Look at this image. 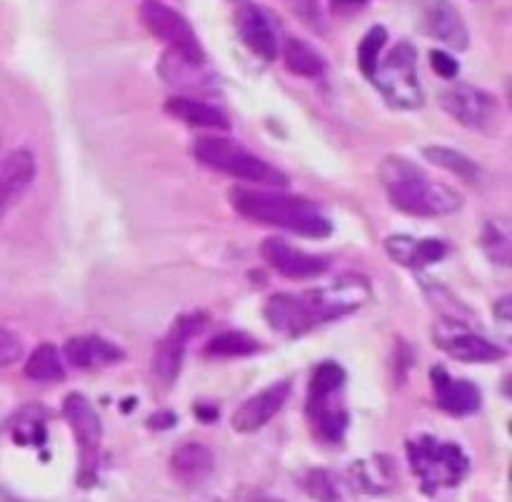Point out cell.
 Here are the masks:
<instances>
[{"label": "cell", "mask_w": 512, "mask_h": 502, "mask_svg": "<svg viewBox=\"0 0 512 502\" xmlns=\"http://www.w3.org/2000/svg\"><path fill=\"white\" fill-rule=\"evenodd\" d=\"M370 300V285L358 275H343L325 288L278 293L265 303L263 315L275 333L300 338L318 325L353 313Z\"/></svg>", "instance_id": "1"}, {"label": "cell", "mask_w": 512, "mask_h": 502, "mask_svg": "<svg viewBox=\"0 0 512 502\" xmlns=\"http://www.w3.org/2000/svg\"><path fill=\"white\" fill-rule=\"evenodd\" d=\"M380 183L388 200L400 213L415 218H440L463 208V198L455 188L433 180L423 168L403 155H388L380 165Z\"/></svg>", "instance_id": "2"}, {"label": "cell", "mask_w": 512, "mask_h": 502, "mask_svg": "<svg viewBox=\"0 0 512 502\" xmlns=\"http://www.w3.org/2000/svg\"><path fill=\"white\" fill-rule=\"evenodd\" d=\"M230 205L235 213L243 215L250 223L270 225V228L288 230L303 238H328L333 233V223L323 215V210L300 195L270 193V190L233 188Z\"/></svg>", "instance_id": "3"}, {"label": "cell", "mask_w": 512, "mask_h": 502, "mask_svg": "<svg viewBox=\"0 0 512 502\" xmlns=\"http://www.w3.org/2000/svg\"><path fill=\"white\" fill-rule=\"evenodd\" d=\"M345 390V370L338 363H323L315 368L313 378L308 385V403H305V415H308L310 433L320 443L338 445L348 430V410L343 403Z\"/></svg>", "instance_id": "4"}, {"label": "cell", "mask_w": 512, "mask_h": 502, "mask_svg": "<svg viewBox=\"0 0 512 502\" xmlns=\"http://www.w3.org/2000/svg\"><path fill=\"white\" fill-rule=\"evenodd\" d=\"M193 153L205 168L218 170L228 178L243 180V183L268 185V188H283L288 183V178L275 165L265 163L260 155L250 153L248 148L230 138H220V135L198 138Z\"/></svg>", "instance_id": "5"}, {"label": "cell", "mask_w": 512, "mask_h": 502, "mask_svg": "<svg viewBox=\"0 0 512 502\" xmlns=\"http://www.w3.org/2000/svg\"><path fill=\"white\" fill-rule=\"evenodd\" d=\"M408 460L428 495L458 488L470 468L460 445L438 440L433 435L408 440Z\"/></svg>", "instance_id": "6"}, {"label": "cell", "mask_w": 512, "mask_h": 502, "mask_svg": "<svg viewBox=\"0 0 512 502\" xmlns=\"http://www.w3.org/2000/svg\"><path fill=\"white\" fill-rule=\"evenodd\" d=\"M140 23L145 25L150 35L163 40L170 48V55L183 60L185 65L200 68L205 63V50L195 30L190 28V23L178 10L165 5L163 0H143V5H140Z\"/></svg>", "instance_id": "7"}, {"label": "cell", "mask_w": 512, "mask_h": 502, "mask_svg": "<svg viewBox=\"0 0 512 502\" xmlns=\"http://www.w3.org/2000/svg\"><path fill=\"white\" fill-rule=\"evenodd\" d=\"M388 105L400 110H413L423 105V88H420L418 70H415V48L400 40L393 53L378 65L373 78Z\"/></svg>", "instance_id": "8"}, {"label": "cell", "mask_w": 512, "mask_h": 502, "mask_svg": "<svg viewBox=\"0 0 512 502\" xmlns=\"http://www.w3.org/2000/svg\"><path fill=\"white\" fill-rule=\"evenodd\" d=\"M63 418L68 428L73 430L75 443H78L80 485H90L95 480V473H98L100 448H103V425H100V418L93 405H90V400L80 393L65 395Z\"/></svg>", "instance_id": "9"}, {"label": "cell", "mask_w": 512, "mask_h": 502, "mask_svg": "<svg viewBox=\"0 0 512 502\" xmlns=\"http://www.w3.org/2000/svg\"><path fill=\"white\" fill-rule=\"evenodd\" d=\"M440 105L450 118L458 120L465 128L480 130V133H490L498 128L500 123V103L495 95L485 93V90L475 88L468 83H455L440 95Z\"/></svg>", "instance_id": "10"}, {"label": "cell", "mask_w": 512, "mask_h": 502, "mask_svg": "<svg viewBox=\"0 0 512 502\" xmlns=\"http://www.w3.org/2000/svg\"><path fill=\"white\" fill-rule=\"evenodd\" d=\"M205 315L200 313H188L180 315L173 325H170L168 333L163 335V340L158 343L153 353V373L155 378L163 385H173L178 378L180 368H183L185 348H188L190 338L203 330Z\"/></svg>", "instance_id": "11"}, {"label": "cell", "mask_w": 512, "mask_h": 502, "mask_svg": "<svg viewBox=\"0 0 512 502\" xmlns=\"http://www.w3.org/2000/svg\"><path fill=\"white\" fill-rule=\"evenodd\" d=\"M233 18L245 48L258 55L260 60H265V63H273L278 58V33L270 23L268 13L260 5H255L253 0H235Z\"/></svg>", "instance_id": "12"}, {"label": "cell", "mask_w": 512, "mask_h": 502, "mask_svg": "<svg viewBox=\"0 0 512 502\" xmlns=\"http://www.w3.org/2000/svg\"><path fill=\"white\" fill-rule=\"evenodd\" d=\"M260 255H263V260L275 270V273H280L283 278L290 280L320 278V275L328 270V260L320 258V255L305 253V250L300 248H293V245L285 243L283 238L263 240Z\"/></svg>", "instance_id": "13"}, {"label": "cell", "mask_w": 512, "mask_h": 502, "mask_svg": "<svg viewBox=\"0 0 512 502\" xmlns=\"http://www.w3.org/2000/svg\"><path fill=\"white\" fill-rule=\"evenodd\" d=\"M420 28L425 30V35L453 50H465L470 43L465 18L450 0H425L420 8Z\"/></svg>", "instance_id": "14"}, {"label": "cell", "mask_w": 512, "mask_h": 502, "mask_svg": "<svg viewBox=\"0 0 512 502\" xmlns=\"http://www.w3.org/2000/svg\"><path fill=\"white\" fill-rule=\"evenodd\" d=\"M440 350L450 355L460 363H495V360L505 358V350L500 345L490 343L483 335L473 333L468 328H460V323H448L443 328L435 330Z\"/></svg>", "instance_id": "15"}, {"label": "cell", "mask_w": 512, "mask_h": 502, "mask_svg": "<svg viewBox=\"0 0 512 502\" xmlns=\"http://www.w3.org/2000/svg\"><path fill=\"white\" fill-rule=\"evenodd\" d=\"M288 398H290L288 380H280V383L268 385V388L260 390L258 395L248 398L238 410H235L230 425H233V430H238V433L243 435L255 433V430L265 428V425H268L270 420L283 410V405L288 403Z\"/></svg>", "instance_id": "16"}, {"label": "cell", "mask_w": 512, "mask_h": 502, "mask_svg": "<svg viewBox=\"0 0 512 502\" xmlns=\"http://www.w3.org/2000/svg\"><path fill=\"white\" fill-rule=\"evenodd\" d=\"M430 380H433L435 400H438V408L445 410L448 415H473L480 410V403H483V395L475 388L470 380L453 378L448 370L435 368L430 373Z\"/></svg>", "instance_id": "17"}, {"label": "cell", "mask_w": 512, "mask_h": 502, "mask_svg": "<svg viewBox=\"0 0 512 502\" xmlns=\"http://www.w3.org/2000/svg\"><path fill=\"white\" fill-rule=\"evenodd\" d=\"M33 178L35 158L30 150L18 148L0 158V218L30 188Z\"/></svg>", "instance_id": "18"}, {"label": "cell", "mask_w": 512, "mask_h": 502, "mask_svg": "<svg viewBox=\"0 0 512 502\" xmlns=\"http://www.w3.org/2000/svg\"><path fill=\"white\" fill-rule=\"evenodd\" d=\"M65 360L78 370H100L123 360V350L100 335H78L63 348Z\"/></svg>", "instance_id": "19"}, {"label": "cell", "mask_w": 512, "mask_h": 502, "mask_svg": "<svg viewBox=\"0 0 512 502\" xmlns=\"http://www.w3.org/2000/svg\"><path fill=\"white\" fill-rule=\"evenodd\" d=\"M215 455L203 443H185L170 455V475L185 488L203 485L213 475Z\"/></svg>", "instance_id": "20"}, {"label": "cell", "mask_w": 512, "mask_h": 502, "mask_svg": "<svg viewBox=\"0 0 512 502\" xmlns=\"http://www.w3.org/2000/svg\"><path fill=\"white\" fill-rule=\"evenodd\" d=\"M385 253L403 268H425V265L443 260L448 255V245L433 238L418 240L410 235H390L385 240Z\"/></svg>", "instance_id": "21"}, {"label": "cell", "mask_w": 512, "mask_h": 502, "mask_svg": "<svg viewBox=\"0 0 512 502\" xmlns=\"http://www.w3.org/2000/svg\"><path fill=\"white\" fill-rule=\"evenodd\" d=\"M165 113L173 115L180 123L190 125V128H208V130H228V118L223 110L215 105L203 103V100L185 98V95H173L165 100Z\"/></svg>", "instance_id": "22"}, {"label": "cell", "mask_w": 512, "mask_h": 502, "mask_svg": "<svg viewBox=\"0 0 512 502\" xmlns=\"http://www.w3.org/2000/svg\"><path fill=\"white\" fill-rule=\"evenodd\" d=\"M283 63L285 70L298 78H320L325 73V58L313 48L310 43H305L303 38H288L283 43Z\"/></svg>", "instance_id": "23"}, {"label": "cell", "mask_w": 512, "mask_h": 502, "mask_svg": "<svg viewBox=\"0 0 512 502\" xmlns=\"http://www.w3.org/2000/svg\"><path fill=\"white\" fill-rule=\"evenodd\" d=\"M25 375L35 383H58L65 378V365L53 345H38L25 363Z\"/></svg>", "instance_id": "24"}, {"label": "cell", "mask_w": 512, "mask_h": 502, "mask_svg": "<svg viewBox=\"0 0 512 502\" xmlns=\"http://www.w3.org/2000/svg\"><path fill=\"white\" fill-rule=\"evenodd\" d=\"M303 490L318 502H345L348 498V485L333 470H310L303 478Z\"/></svg>", "instance_id": "25"}, {"label": "cell", "mask_w": 512, "mask_h": 502, "mask_svg": "<svg viewBox=\"0 0 512 502\" xmlns=\"http://www.w3.org/2000/svg\"><path fill=\"white\" fill-rule=\"evenodd\" d=\"M423 155L428 163L438 165V168L448 170V173L458 175V178L473 180V183L480 178V165L470 160L468 155L458 153V150L443 148V145H428V148H423Z\"/></svg>", "instance_id": "26"}, {"label": "cell", "mask_w": 512, "mask_h": 502, "mask_svg": "<svg viewBox=\"0 0 512 502\" xmlns=\"http://www.w3.org/2000/svg\"><path fill=\"white\" fill-rule=\"evenodd\" d=\"M10 435L18 445H43L45 443V415L43 410L30 405V408L18 410L10 420Z\"/></svg>", "instance_id": "27"}, {"label": "cell", "mask_w": 512, "mask_h": 502, "mask_svg": "<svg viewBox=\"0 0 512 502\" xmlns=\"http://www.w3.org/2000/svg\"><path fill=\"white\" fill-rule=\"evenodd\" d=\"M258 350V340L248 333H240V330L220 333L218 338H213L205 345V355H215V358H243V355L258 353Z\"/></svg>", "instance_id": "28"}, {"label": "cell", "mask_w": 512, "mask_h": 502, "mask_svg": "<svg viewBox=\"0 0 512 502\" xmlns=\"http://www.w3.org/2000/svg\"><path fill=\"white\" fill-rule=\"evenodd\" d=\"M385 43H388V30L383 25H375L365 33V38L358 45V65L363 70L365 78H373L375 70L380 65V55H383Z\"/></svg>", "instance_id": "29"}, {"label": "cell", "mask_w": 512, "mask_h": 502, "mask_svg": "<svg viewBox=\"0 0 512 502\" xmlns=\"http://www.w3.org/2000/svg\"><path fill=\"white\" fill-rule=\"evenodd\" d=\"M483 245L488 250V255L493 260H498L500 265H508L510 260V235L508 230L500 223H488L483 233Z\"/></svg>", "instance_id": "30"}, {"label": "cell", "mask_w": 512, "mask_h": 502, "mask_svg": "<svg viewBox=\"0 0 512 502\" xmlns=\"http://www.w3.org/2000/svg\"><path fill=\"white\" fill-rule=\"evenodd\" d=\"M23 358V340L18 333L8 328H0V368L18 363Z\"/></svg>", "instance_id": "31"}, {"label": "cell", "mask_w": 512, "mask_h": 502, "mask_svg": "<svg viewBox=\"0 0 512 502\" xmlns=\"http://www.w3.org/2000/svg\"><path fill=\"white\" fill-rule=\"evenodd\" d=\"M430 65H433L435 73L445 80H453L455 75H458V63H455V58L448 50H433V53H430Z\"/></svg>", "instance_id": "32"}, {"label": "cell", "mask_w": 512, "mask_h": 502, "mask_svg": "<svg viewBox=\"0 0 512 502\" xmlns=\"http://www.w3.org/2000/svg\"><path fill=\"white\" fill-rule=\"evenodd\" d=\"M365 3H368V0H330V10L338 15H350L363 10Z\"/></svg>", "instance_id": "33"}, {"label": "cell", "mask_w": 512, "mask_h": 502, "mask_svg": "<svg viewBox=\"0 0 512 502\" xmlns=\"http://www.w3.org/2000/svg\"><path fill=\"white\" fill-rule=\"evenodd\" d=\"M308 5V8H313L315 10V3H318V0H290V5Z\"/></svg>", "instance_id": "34"}, {"label": "cell", "mask_w": 512, "mask_h": 502, "mask_svg": "<svg viewBox=\"0 0 512 502\" xmlns=\"http://www.w3.org/2000/svg\"><path fill=\"white\" fill-rule=\"evenodd\" d=\"M248 502H283V500L268 498V495H258V498H253V500H248Z\"/></svg>", "instance_id": "35"}]
</instances>
